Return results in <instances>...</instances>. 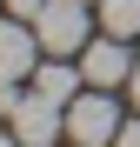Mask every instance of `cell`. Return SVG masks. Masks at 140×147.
<instances>
[{
  "label": "cell",
  "mask_w": 140,
  "mask_h": 147,
  "mask_svg": "<svg viewBox=\"0 0 140 147\" xmlns=\"http://www.w3.org/2000/svg\"><path fill=\"white\" fill-rule=\"evenodd\" d=\"M120 134V107H113V87H87L67 100V140L74 147H113Z\"/></svg>",
  "instance_id": "6da1fadb"
},
{
  "label": "cell",
  "mask_w": 140,
  "mask_h": 147,
  "mask_svg": "<svg viewBox=\"0 0 140 147\" xmlns=\"http://www.w3.org/2000/svg\"><path fill=\"white\" fill-rule=\"evenodd\" d=\"M87 7H93V0H47V7H40L33 34H40L47 54H80V47H87V27H93Z\"/></svg>",
  "instance_id": "7a4b0ae2"
},
{
  "label": "cell",
  "mask_w": 140,
  "mask_h": 147,
  "mask_svg": "<svg viewBox=\"0 0 140 147\" xmlns=\"http://www.w3.org/2000/svg\"><path fill=\"white\" fill-rule=\"evenodd\" d=\"M13 134H20V147H54V140L67 134V114H60V100L33 87L27 100L13 107Z\"/></svg>",
  "instance_id": "3957f363"
},
{
  "label": "cell",
  "mask_w": 140,
  "mask_h": 147,
  "mask_svg": "<svg viewBox=\"0 0 140 147\" xmlns=\"http://www.w3.org/2000/svg\"><path fill=\"white\" fill-rule=\"evenodd\" d=\"M80 74H87V87H127V74H133L127 40H120V34L87 40V47H80Z\"/></svg>",
  "instance_id": "277c9868"
},
{
  "label": "cell",
  "mask_w": 140,
  "mask_h": 147,
  "mask_svg": "<svg viewBox=\"0 0 140 147\" xmlns=\"http://www.w3.org/2000/svg\"><path fill=\"white\" fill-rule=\"evenodd\" d=\"M33 67H40V34H33V20H0V74H7V80H27Z\"/></svg>",
  "instance_id": "5b68a950"
},
{
  "label": "cell",
  "mask_w": 140,
  "mask_h": 147,
  "mask_svg": "<svg viewBox=\"0 0 140 147\" xmlns=\"http://www.w3.org/2000/svg\"><path fill=\"white\" fill-rule=\"evenodd\" d=\"M80 80H87V74L74 67V54H54L47 67H33V87H40V94H54L60 107H67V100H74V94H80Z\"/></svg>",
  "instance_id": "8992f818"
},
{
  "label": "cell",
  "mask_w": 140,
  "mask_h": 147,
  "mask_svg": "<svg viewBox=\"0 0 140 147\" xmlns=\"http://www.w3.org/2000/svg\"><path fill=\"white\" fill-rule=\"evenodd\" d=\"M100 27L120 40H140V0H100Z\"/></svg>",
  "instance_id": "52a82bcc"
},
{
  "label": "cell",
  "mask_w": 140,
  "mask_h": 147,
  "mask_svg": "<svg viewBox=\"0 0 140 147\" xmlns=\"http://www.w3.org/2000/svg\"><path fill=\"white\" fill-rule=\"evenodd\" d=\"M20 100H27V94H20V80H7V74H0V114L13 120V107H20Z\"/></svg>",
  "instance_id": "ba28073f"
},
{
  "label": "cell",
  "mask_w": 140,
  "mask_h": 147,
  "mask_svg": "<svg viewBox=\"0 0 140 147\" xmlns=\"http://www.w3.org/2000/svg\"><path fill=\"white\" fill-rule=\"evenodd\" d=\"M40 7H47V0H7V13H13V20H40Z\"/></svg>",
  "instance_id": "9c48e42d"
},
{
  "label": "cell",
  "mask_w": 140,
  "mask_h": 147,
  "mask_svg": "<svg viewBox=\"0 0 140 147\" xmlns=\"http://www.w3.org/2000/svg\"><path fill=\"white\" fill-rule=\"evenodd\" d=\"M113 147H140V120H120V134H113Z\"/></svg>",
  "instance_id": "30bf717a"
},
{
  "label": "cell",
  "mask_w": 140,
  "mask_h": 147,
  "mask_svg": "<svg viewBox=\"0 0 140 147\" xmlns=\"http://www.w3.org/2000/svg\"><path fill=\"white\" fill-rule=\"evenodd\" d=\"M127 87H133V114H140V60H133V74H127Z\"/></svg>",
  "instance_id": "8fae6325"
},
{
  "label": "cell",
  "mask_w": 140,
  "mask_h": 147,
  "mask_svg": "<svg viewBox=\"0 0 140 147\" xmlns=\"http://www.w3.org/2000/svg\"><path fill=\"white\" fill-rule=\"evenodd\" d=\"M0 147H20V134H13V127H0Z\"/></svg>",
  "instance_id": "7c38bea8"
}]
</instances>
